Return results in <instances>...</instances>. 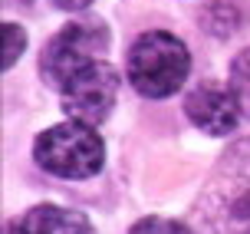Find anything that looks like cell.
<instances>
[{
    "label": "cell",
    "mask_w": 250,
    "mask_h": 234,
    "mask_svg": "<svg viewBox=\"0 0 250 234\" xmlns=\"http://www.w3.org/2000/svg\"><path fill=\"white\" fill-rule=\"evenodd\" d=\"M62 109L73 122L96 125L112 112L115 93H119V73L105 60H96L83 66L79 73H73L62 83Z\"/></svg>",
    "instance_id": "4"
},
{
    "label": "cell",
    "mask_w": 250,
    "mask_h": 234,
    "mask_svg": "<svg viewBox=\"0 0 250 234\" xmlns=\"http://www.w3.org/2000/svg\"><path fill=\"white\" fill-rule=\"evenodd\" d=\"M128 234H194L188 224L181 221H165V218H142L132 224Z\"/></svg>",
    "instance_id": "9"
},
{
    "label": "cell",
    "mask_w": 250,
    "mask_h": 234,
    "mask_svg": "<svg viewBox=\"0 0 250 234\" xmlns=\"http://www.w3.org/2000/svg\"><path fill=\"white\" fill-rule=\"evenodd\" d=\"M185 112L188 119L198 125L201 132L208 136H227L234 132L240 122V102L237 96L230 93V86H221V83H201L185 96Z\"/></svg>",
    "instance_id": "5"
},
{
    "label": "cell",
    "mask_w": 250,
    "mask_h": 234,
    "mask_svg": "<svg viewBox=\"0 0 250 234\" xmlns=\"http://www.w3.org/2000/svg\"><path fill=\"white\" fill-rule=\"evenodd\" d=\"M125 66H128L132 86L142 96L165 99L185 86L191 56H188V47L178 37L165 33V30H151V33H142L132 43Z\"/></svg>",
    "instance_id": "1"
},
{
    "label": "cell",
    "mask_w": 250,
    "mask_h": 234,
    "mask_svg": "<svg viewBox=\"0 0 250 234\" xmlns=\"http://www.w3.org/2000/svg\"><path fill=\"white\" fill-rule=\"evenodd\" d=\"M105 49V26L99 20H76V23L62 26L60 33L43 47L40 56V73L50 86L62 89V83L83 66L102 60Z\"/></svg>",
    "instance_id": "3"
},
{
    "label": "cell",
    "mask_w": 250,
    "mask_h": 234,
    "mask_svg": "<svg viewBox=\"0 0 250 234\" xmlns=\"http://www.w3.org/2000/svg\"><path fill=\"white\" fill-rule=\"evenodd\" d=\"M7 234H96L86 214L60 205H37L7 224Z\"/></svg>",
    "instance_id": "6"
},
{
    "label": "cell",
    "mask_w": 250,
    "mask_h": 234,
    "mask_svg": "<svg viewBox=\"0 0 250 234\" xmlns=\"http://www.w3.org/2000/svg\"><path fill=\"white\" fill-rule=\"evenodd\" d=\"M23 47H26V33H23V26H17V23H3V70H10L13 63L20 60Z\"/></svg>",
    "instance_id": "8"
},
{
    "label": "cell",
    "mask_w": 250,
    "mask_h": 234,
    "mask_svg": "<svg viewBox=\"0 0 250 234\" xmlns=\"http://www.w3.org/2000/svg\"><path fill=\"white\" fill-rule=\"evenodd\" d=\"M37 162L50 175L60 178H89L102 168L105 162V148L102 139L96 136V129L86 122H60L40 132L37 145H33Z\"/></svg>",
    "instance_id": "2"
},
{
    "label": "cell",
    "mask_w": 250,
    "mask_h": 234,
    "mask_svg": "<svg viewBox=\"0 0 250 234\" xmlns=\"http://www.w3.org/2000/svg\"><path fill=\"white\" fill-rule=\"evenodd\" d=\"M230 93L237 96L240 112L250 116V49H244L230 66Z\"/></svg>",
    "instance_id": "7"
},
{
    "label": "cell",
    "mask_w": 250,
    "mask_h": 234,
    "mask_svg": "<svg viewBox=\"0 0 250 234\" xmlns=\"http://www.w3.org/2000/svg\"><path fill=\"white\" fill-rule=\"evenodd\" d=\"M56 7H62V10H86L92 0H53Z\"/></svg>",
    "instance_id": "10"
}]
</instances>
